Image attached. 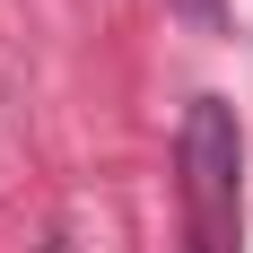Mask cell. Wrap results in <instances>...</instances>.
<instances>
[{"label": "cell", "mask_w": 253, "mask_h": 253, "mask_svg": "<svg viewBox=\"0 0 253 253\" xmlns=\"http://www.w3.org/2000/svg\"><path fill=\"white\" fill-rule=\"evenodd\" d=\"M183 183H192L201 227H227L236 218V114L218 96H201L192 123H183Z\"/></svg>", "instance_id": "1"}, {"label": "cell", "mask_w": 253, "mask_h": 253, "mask_svg": "<svg viewBox=\"0 0 253 253\" xmlns=\"http://www.w3.org/2000/svg\"><path fill=\"white\" fill-rule=\"evenodd\" d=\"M166 9H183L192 26H218V0H166Z\"/></svg>", "instance_id": "2"}]
</instances>
